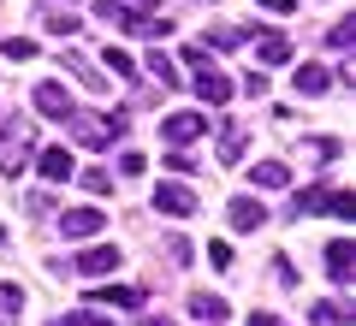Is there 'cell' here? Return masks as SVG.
I'll list each match as a JSON object with an SVG mask.
<instances>
[{
    "label": "cell",
    "mask_w": 356,
    "mask_h": 326,
    "mask_svg": "<svg viewBox=\"0 0 356 326\" xmlns=\"http://www.w3.org/2000/svg\"><path fill=\"white\" fill-rule=\"evenodd\" d=\"M60 60H65V72H72V77H83L89 89H107V77H95V65H89L83 54H60Z\"/></svg>",
    "instance_id": "d6986e66"
},
{
    "label": "cell",
    "mask_w": 356,
    "mask_h": 326,
    "mask_svg": "<svg viewBox=\"0 0 356 326\" xmlns=\"http://www.w3.org/2000/svg\"><path fill=\"white\" fill-rule=\"evenodd\" d=\"M250 326H280V320H273V314H250Z\"/></svg>",
    "instance_id": "836d02e7"
},
{
    "label": "cell",
    "mask_w": 356,
    "mask_h": 326,
    "mask_svg": "<svg viewBox=\"0 0 356 326\" xmlns=\"http://www.w3.org/2000/svg\"><path fill=\"white\" fill-rule=\"evenodd\" d=\"M166 172H196V166H191V154H184V149H172V154H166Z\"/></svg>",
    "instance_id": "f546056e"
},
{
    "label": "cell",
    "mask_w": 356,
    "mask_h": 326,
    "mask_svg": "<svg viewBox=\"0 0 356 326\" xmlns=\"http://www.w3.org/2000/svg\"><path fill=\"white\" fill-rule=\"evenodd\" d=\"M327 273H332V285H350V279H356V250L344 238L327 243Z\"/></svg>",
    "instance_id": "9c48e42d"
},
{
    "label": "cell",
    "mask_w": 356,
    "mask_h": 326,
    "mask_svg": "<svg viewBox=\"0 0 356 326\" xmlns=\"http://www.w3.org/2000/svg\"><path fill=\"white\" fill-rule=\"evenodd\" d=\"M232 231H261L267 226V208H261V202H255V196H232Z\"/></svg>",
    "instance_id": "52a82bcc"
},
{
    "label": "cell",
    "mask_w": 356,
    "mask_h": 326,
    "mask_svg": "<svg viewBox=\"0 0 356 326\" xmlns=\"http://www.w3.org/2000/svg\"><path fill=\"white\" fill-rule=\"evenodd\" d=\"M255 60H261V65H285V60H291V42H285V36H261Z\"/></svg>",
    "instance_id": "e0dca14e"
},
{
    "label": "cell",
    "mask_w": 356,
    "mask_h": 326,
    "mask_svg": "<svg viewBox=\"0 0 356 326\" xmlns=\"http://www.w3.org/2000/svg\"><path fill=\"white\" fill-rule=\"evenodd\" d=\"M191 314H196L202 326H220L232 309H226V297H208V291H196V297H191Z\"/></svg>",
    "instance_id": "5bb4252c"
},
{
    "label": "cell",
    "mask_w": 356,
    "mask_h": 326,
    "mask_svg": "<svg viewBox=\"0 0 356 326\" xmlns=\"http://www.w3.org/2000/svg\"><path fill=\"white\" fill-rule=\"evenodd\" d=\"M149 77H161V89H178L184 77H178V65L166 60V54H149Z\"/></svg>",
    "instance_id": "ffe728a7"
},
{
    "label": "cell",
    "mask_w": 356,
    "mask_h": 326,
    "mask_svg": "<svg viewBox=\"0 0 356 326\" xmlns=\"http://www.w3.org/2000/svg\"><path fill=\"white\" fill-rule=\"evenodd\" d=\"M208 42H214V48H238V42H243V30H238V24H220Z\"/></svg>",
    "instance_id": "83f0119b"
},
{
    "label": "cell",
    "mask_w": 356,
    "mask_h": 326,
    "mask_svg": "<svg viewBox=\"0 0 356 326\" xmlns=\"http://www.w3.org/2000/svg\"><path fill=\"white\" fill-rule=\"evenodd\" d=\"M107 72H113V77H131L137 65H131V54H125V48H107Z\"/></svg>",
    "instance_id": "484cf974"
},
{
    "label": "cell",
    "mask_w": 356,
    "mask_h": 326,
    "mask_svg": "<svg viewBox=\"0 0 356 326\" xmlns=\"http://www.w3.org/2000/svg\"><path fill=\"white\" fill-rule=\"evenodd\" d=\"M327 202H332V190H327V178H321V184H309V190H297V196H291V220L327 213Z\"/></svg>",
    "instance_id": "8fae6325"
},
{
    "label": "cell",
    "mask_w": 356,
    "mask_h": 326,
    "mask_svg": "<svg viewBox=\"0 0 356 326\" xmlns=\"http://www.w3.org/2000/svg\"><path fill=\"white\" fill-rule=\"evenodd\" d=\"M54 326H113V320H102V314H65V320H54Z\"/></svg>",
    "instance_id": "f1b7e54d"
},
{
    "label": "cell",
    "mask_w": 356,
    "mask_h": 326,
    "mask_svg": "<svg viewBox=\"0 0 356 326\" xmlns=\"http://www.w3.org/2000/svg\"><path fill=\"white\" fill-rule=\"evenodd\" d=\"M208 261H214V267H232V243H208Z\"/></svg>",
    "instance_id": "1f68e13d"
},
{
    "label": "cell",
    "mask_w": 356,
    "mask_h": 326,
    "mask_svg": "<svg viewBox=\"0 0 356 326\" xmlns=\"http://www.w3.org/2000/svg\"><path fill=\"white\" fill-rule=\"evenodd\" d=\"M303 154H309V161H332L339 142H332V137H315V142H303Z\"/></svg>",
    "instance_id": "4316f807"
},
{
    "label": "cell",
    "mask_w": 356,
    "mask_h": 326,
    "mask_svg": "<svg viewBox=\"0 0 356 326\" xmlns=\"http://www.w3.org/2000/svg\"><path fill=\"white\" fill-rule=\"evenodd\" d=\"M166 255H172V261L184 267V261H191V243H184V238H166Z\"/></svg>",
    "instance_id": "4dcf8cb0"
},
{
    "label": "cell",
    "mask_w": 356,
    "mask_h": 326,
    "mask_svg": "<svg viewBox=\"0 0 356 326\" xmlns=\"http://www.w3.org/2000/svg\"><path fill=\"white\" fill-rule=\"evenodd\" d=\"M113 267H119V250H113V243H95V250H83V255L72 261V273H83V279H107Z\"/></svg>",
    "instance_id": "277c9868"
},
{
    "label": "cell",
    "mask_w": 356,
    "mask_h": 326,
    "mask_svg": "<svg viewBox=\"0 0 356 326\" xmlns=\"http://www.w3.org/2000/svg\"><path fill=\"white\" fill-rule=\"evenodd\" d=\"M196 95H202L208 107H226V101H232V77L220 72L214 60H208V65H196Z\"/></svg>",
    "instance_id": "3957f363"
},
{
    "label": "cell",
    "mask_w": 356,
    "mask_h": 326,
    "mask_svg": "<svg viewBox=\"0 0 356 326\" xmlns=\"http://www.w3.org/2000/svg\"><path fill=\"white\" fill-rule=\"evenodd\" d=\"M143 326H172V320H161V314H143Z\"/></svg>",
    "instance_id": "e575fe53"
},
{
    "label": "cell",
    "mask_w": 356,
    "mask_h": 326,
    "mask_svg": "<svg viewBox=\"0 0 356 326\" xmlns=\"http://www.w3.org/2000/svg\"><path fill=\"white\" fill-rule=\"evenodd\" d=\"M89 302H102V309H143V291L137 285H102V291H89Z\"/></svg>",
    "instance_id": "7c38bea8"
},
{
    "label": "cell",
    "mask_w": 356,
    "mask_h": 326,
    "mask_svg": "<svg viewBox=\"0 0 356 326\" xmlns=\"http://www.w3.org/2000/svg\"><path fill=\"white\" fill-rule=\"evenodd\" d=\"M154 208L184 220V213H196V190L191 184H161V190H154Z\"/></svg>",
    "instance_id": "8992f818"
},
{
    "label": "cell",
    "mask_w": 356,
    "mask_h": 326,
    "mask_svg": "<svg viewBox=\"0 0 356 326\" xmlns=\"http://www.w3.org/2000/svg\"><path fill=\"white\" fill-rule=\"evenodd\" d=\"M315 320L321 326H350V309L344 302H315Z\"/></svg>",
    "instance_id": "7402d4cb"
},
{
    "label": "cell",
    "mask_w": 356,
    "mask_h": 326,
    "mask_svg": "<svg viewBox=\"0 0 356 326\" xmlns=\"http://www.w3.org/2000/svg\"><path fill=\"white\" fill-rule=\"evenodd\" d=\"M60 231H65L72 243L95 238V231H102V208H65V213H60Z\"/></svg>",
    "instance_id": "5b68a950"
},
{
    "label": "cell",
    "mask_w": 356,
    "mask_h": 326,
    "mask_svg": "<svg viewBox=\"0 0 356 326\" xmlns=\"http://www.w3.org/2000/svg\"><path fill=\"white\" fill-rule=\"evenodd\" d=\"M291 83H297V95H327L332 72H327V65H297V77H291Z\"/></svg>",
    "instance_id": "9a60e30c"
},
{
    "label": "cell",
    "mask_w": 356,
    "mask_h": 326,
    "mask_svg": "<svg viewBox=\"0 0 356 326\" xmlns=\"http://www.w3.org/2000/svg\"><path fill=\"white\" fill-rule=\"evenodd\" d=\"M297 0H261V13H291Z\"/></svg>",
    "instance_id": "d6a6232c"
},
{
    "label": "cell",
    "mask_w": 356,
    "mask_h": 326,
    "mask_svg": "<svg viewBox=\"0 0 356 326\" xmlns=\"http://www.w3.org/2000/svg\"><path fill=\"white\" fill-rule=\"evenodd\" d=\"M327 42H332L339 54H350V48H356V24H350V18H344V24H332V30H327Z\"/></svg>",
    "instance_id": "cb8c5ba5"
},
{
    "label": "cell",
    "mask_w": 356,
    "mask_h": 326,
    "mask_svg": "<svg viewBox=\"0 0 356 326\" xmlns=\"http://www.w3.org/2000/svg\"><path fill=\"white\" fill-rule=\"evenodd\" d=\"M18 309H24V291H18V285H0V314L18 320Z\"/></svg>",
    "instance_id": "d4e9b609"
},
{
    "label": "cell",
    "mask_w": 356,
    "mask_h": 326,
    "mask_svg": "<svg viewBox=\"0 0 356 326\" xmlns=\"http://www.w3.org/2000/svg\"><path fill=\"white\" fill-rule=\"evenodd\" d=\"M72 178L89 190V196H107V190H113V172H102V166H83V172H72Z\"/></svg>",
    "instance_id": "ac0fdd59"
},
{
    "label": "cell",
    "mask_w": 356,
    "mask_h": 326,
    "mask_svg": "<svg viewBox=\"0 0 356 326\" xmlns=\"http://www.w3.org/2000/svg\"><path fill=\"white\" fill-rule=\"evenodd\" d=\"M0 54H6V60H36V42H30V36H6Z\"/></svg>",
    "instance_id": "603a6c76"
},
{
    "label": "cell",
    "mask_w": 356,
    "mask_h": 326,
    "mask_svg": "<svg viewBox=\"0 0 356 326\" xmlns=\"http://www.w3.org/2000/svg\"><path fill=\"white\" fill-rule=\"evenodd\" d=\"M250 184H261V190H285V184H291V166H285V161H261V166L250 172Z\"/></svg>",
    "instance_id": "2e32d148"
},
{
    "label": "cell",
    "mask_w": 356,
    "mask_h": 326,
    "mask_svg": "<svg viewBox=\"0 0 356 326\" xmlns=\"http://www.w3.org/2000/svg\"><path fill=\"white\" fill-rule=\"evenodd\" d=\"M36 172L48 178V184H65V178L77 172V161H72V149H42L36 154Z\"/></svg>",
    "instance_id": "30bf717a"
},
{
    "label": "cell",
    "mask_w": 356,
    "mask_h": 326,
    "mask_svg": "<svg viewBox=\"0 0 356 326\" xmlns=\"http://www.w3.org/2000/svg\"><path fill=\"white\" fill-rule=\"evenodd\" d=\"M243 149H250V131H243V125H232V119H226V125H220V142H214L220 166H238V161H243Z\"/></svg>",
    "instance_id": "ba28073f"
},
{
    "label": "cell",
    "mask_w": 356,
    "mask_h": 326,
    "mask_svg": "<svg viewBox=\"0 0 356 326\" xmlns=\"http://www.w3.org/2000/svg\"><path fill=\"white\" fill-rule=\"evenodd\" d=\"M36 113H48V119H65V113H72V95H65L60 83H36Z\"/></svg>",
    "instance_id": "4fadbf2b"
},
{
    "label": "cell",
    "mask_w": 356,
    "mask_h": 326,
    "mask_svg": "<svg viewBox=\"0 0 356 326\" xmlns=\"http://www.w3.org/2000/svg\"><path fill=\"white\" fill-rule=\"evenodd\" d=\"M30 154H36V125H24V119H6V131H0V172L18 178Z\"/></svg>",
    "instance_id": "6da1fadb"
},
{
    "label": "cell",
    "mask_w": 356,
    "mask_h": 326,
    "mask_svg": "<svg viewBox=\"0 0 356 326\" xmlns=\"http://www.w3.org/2000/svg\"><path fill=\"white\" fill-rule=\"evenodd\" d=\"M42 24H48L54 36H72V30H83V24H77L72 13H54V6H42Z\"/></svg>",
    "instance_id": "44dd1931"
},
{
    "label": "cell",
    "mask_w": 356,
    "mask_h": 326,
    "mask_svg": "<svg viewBox=\"0 0 356 326\" xmlns=\"http://www.w3.org/2000/svg\"><path fill=\"white\" fill-rule=\"evenodd\" d=\"M161 137L172 142V149H184V142L208 137V119H202V113H166V119H161Z\"/></svg>",
    "instance_id": "7a4b0ae2"
}]
</instances>
